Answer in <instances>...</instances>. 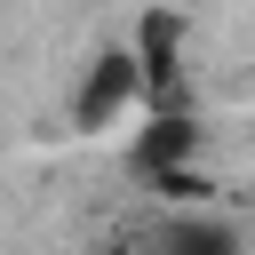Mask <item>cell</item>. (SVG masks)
<instances>
[{
  "label": "cell",
  "mask_w": 255,
  "mask_h": 255,
  "mask_svg": "<svg viewBox=\"0 0 255 255\" xmlns=\"http://www.w3.org/2000/svg\"><path fill=\"white\" fill-rule=\"evenodd\" d=\"M159 247H167V255H239V231L215 223V215H183V223H167Z\"/></svg>",
  "instance_id": "4"
},
{
  "label": "cell",
  "mask_w": 255,
  "mask_h": 255,
  "mask_svg": "<svg viewBox=\"0 0 255 255\" xmlns=\"http://www.w3.org/2000/svg\"><path fill=\"white\" fill-rule=\"evenodd\" d=\"M175 40H183V24H175L167 8H151V16L135 24L143 80H151V112H159V104H183V56H175Z\"/></svg>",
  "instance_id": "3"
},
{
  "label": "cell",
  "mask_w": 255,
  "mask_h": 255,
  "mask_svg": "<svg viewBox=\"0 0 255 255\" xmlns=\"http://www.w3.org/2000/svg\"><path fill=\"white\" fill-rule=\"evenodd\" d=\"M128 167L159 199H199L207 183H199V120H191V104L143 112V128H128Z\"/></svg>",
  "instance_id": "2"
},
{
  "label": "cell",
  "mask_w": 255,
  "mask_h": 255,
  "mask_svg": "<svg viewBox=\"0 0 255 255\" xmlns=\"http://www.w3.org/2000/svg\"><path fill=\"white\" fill-rule=\"evenodd\" d=\"M128 112H151V80H143V48H135V32H128V40H104V48L80 64L72 128H80V135H112V128H128Z\"/></svg>",
  "instance_id": "1"
}]
</instances>
